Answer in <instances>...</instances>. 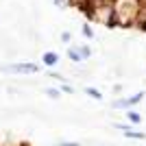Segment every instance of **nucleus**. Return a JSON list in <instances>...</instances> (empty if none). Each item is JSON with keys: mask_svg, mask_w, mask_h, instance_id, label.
<instances>
[{"mask_svg": "<svg viewBox=\"0 0 146 146\" xmlns=\"http://www.w3.org/2000/svg\"><path fill=\"white\" fill-rule=\"evenodd\" d=\"M7 72H22V74H29V72H37V66L35 63H13V66H5Z\"/></svg>", "mask_w": 146, "mask_h": 146, "instance_id": "obj_1", "label": "nucleus"}, {"mask_svg": "<svg viewBox=\"0 0 146 146\" xmlns=\"http://www.w3.org/2000/svg\"><path fill=\"white\" fill-rule=\"evenodd\" d=\"M57 59H59V57H57L55 52H46V55H44V63H46V66H55Z\"/></svg>", "mask_w": 146, "mask_h": 146, "instance_id": "obj_2", "label": "nucleus"}, {"mask_svg": "<svg viewBox=\"0 0 146 146\" xmlns=\"http://www.w3.org/2000/svg\"><path fill=\"white\" fill-rule=\"evenodd\" d=\"M87 94H90L92 98H100V92H96L94 87H87Z\"/></svg>", "mask_w": 146, "mask_h": 146, "instance_id": "obj_3", "label": "nucleus"}, {"mask_svg": "<svg viewBox=\"0 0 146 146\" xmlns=\"http://www.w3.org/2000/svg\"><path fill=\"white\" fill-rule=\"evenodd\" d=\"M129 120H133V122H140V116H137V113H133V111H131V113H129Z\"/></svg>", "mask_w": 146, "mask_h": 146, "instance_id": "obj_4", "label": "nucleus"}, {"mask_svg": "<svg viewBox=\"0 0 146 146\" xmlns=\"http://www.w3.org/2000/svg\"><path fill=\"white\" fill-rule=\"evenodd\" d=\"M70 57H72L74 61H79V52H74V50H70Z\"/></svg>", "mask_w": 146, "mask_h": 146, "instance_id": "obj_5", "label": "nucleus"}, {"mask_svg": "<svg viewBox=\"0 0 146 146\" xmlns=\"http://www.w3.org/2000/svg\"><path fill=\"white\" fill-rule=\"evenodd\" d=\"M48 94H50L52 98H57V96H59V92H57V90H48Z\"/></svg>", "mask_w": 146, "mask_h": 146, "instance_id": "obj_6", "label": "nucleus"}, {"mask_svg": "<svg viewBox=\"0 0 146 146\" xmlns=\"http://www.w3.org/2000/svg\"><path fill=\"white\" fill-rule=\"evenodd\" d=\"M98 2H113V0H98Z\"/></svg>", "mask_w": 146, "mask_h": 146, "instance_id": "obj_7", "label": "nucleus"}]
</instances>
